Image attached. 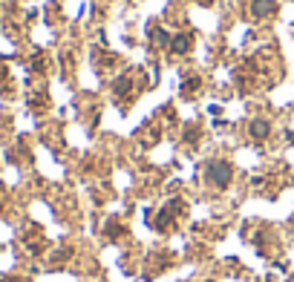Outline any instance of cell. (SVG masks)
<instances>
[{
  "label": "cell",
  "instance_id": "cell-1",
  "mask_svg": "<svg viewBox=\"0 0 294 282\" xmlns=\"http://www.w3.org/2000/svg\"><path fill=\"white\" fill-rule=\"evenodd\" d=\"M202 176H205V181H208L211 187L225 190V187L231 184V179H233V167L228 164V161H222V159H211L202 167Z\"/></svg>",
  "mask_w": 294,
  "mask_h": 282
},
{
  "label": "cell",
  "instance_id": "cell-2",
  "mask_svg": "<svg viewBox=\"0 0 294 282\" xmlns=\"http://www.w3.org/2000/svg\"><path fill=\"white\" fill-rule=\"evenodd\" d=\"M274 12H277V0H251V6H248V15H251L254 20L271 18Z\"/></svg>",
  "mask_w": 294,
  "mask_h": 282
},
{
  "label": "cell",
  "instance_id": "cell-3",
  "mask_svg": "<svg viewBox=\"0 0 294 282\" xmlns=\"http://www.w3.org/2000/svg\"><path fill=\"white\" fill-rule=\"evenodd\" d=\"M191 46H193L191 32H179V35H173V38H170V46H167V49H170L173 55H188Z\"/></svg>",
  "mask_w": 294,
  "mask_h": 282
},
{
  "label": "cell",
  "instance_id": "cell-4",
  "mask_svg": "<svg viewBox=\"0 0 294 282\" xmlns=\"http://www.w3.org/2000/svg\"><path fill=\"white\" fill-rule=\"evenodd\" d=\"M248 135L257 141H265L268 135H271V121H265V118H254L251 124H248Z\"/></svg>",
  "mask_w": 294,
  "mask_h": 282
},
{
  "label": "cell",
  "instance_id": "cell-5",
  "mask_svg": "<svg viewBox=\"0 0 294 282\" xmlns=\"http://www.w3.org/2000/svg\"><path fill=\"white\" fill-rule=\"evenodd\" d=\"M130 87H133V75H122V78L112 84V92H115L119 98H124V95L130 92Z\"/></svg>",
  "mask_w": 294,
  "mask_h": 282
},
{
  "label": "cell",
  "instance_id": "cell-6",
  "mask_svg": "<svg viewBox=\"0 0 294 282\" xmlns=\"http://www.w3.org/2000/svg\"><path fill=\"white\" fill-rule=\"evenodd\" d=\"M196 90H199V78H188V81H185V87H182L185 95H193Z\"/></svg>",
  "mask_w": 294,
  "mask_h": 282
},
{
  "label": "cell",
  "instance_id": "cell-7",
  "mask_svg": "<svg viewBox=\"0 0 294 282\" xmlns=\"http://www.w3.org/2000/svg\"><path fill=\"white\" fill-rule=\"evenodd\" d=\"M291 225H294V219H291Z\"/></svg>",
  "mask_w": 294,
  "mask_h": 282
}]
</instances>
